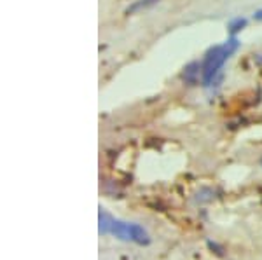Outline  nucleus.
Instances as JSON below:
<instances>
[{"label": "nucleus", "mask_w": 262, "mask_h": 260, "mask_svg": "<svg viewBox=\"0 0 262 260\" xmlns=\"http://www.w3.org/2000/svg\"><path fill=\"white\" fill-rule=\"evenodd\" d=\"M238 48H239V40L236 37H231L224 44H217L206 51L205 58L201 61L203 86H212L215 79H217V75L221 74L222 66L226 65V61L236 53Z\"/></svg>", "instance_id": "f257e3e1"}, {"label": "nucleus", "mask_w": 262, "mask_h": 260, "mask_svg": "<svg viewBox=\"0 0 262 260\" xmlns=\"http://www.w3.org/2000/svg\"><path fill=\"white\" fill-rule=\"evenodd\" d=\"M108 234L121 241H128V243H135V245L140 246H147L150 245V236L145 229L142 227L140 224H133V222H122L117 220L112 217L111 220V229H108Z\"/></svg>", "instance_id": "f03ea898"}, {"label": "nucleus", "mask_w": 262, "mask_h": 260, "mask_svg": "<svg viewBox=\"0 0 262 260\" xmlns=\"http://www.w3.org/2000/svg\"><path fill=\"white\" fill-rule=\"evenodd\" d=\"M111 220H112V215H108L103 208H100V211H98V232L101 234V236H108Z\"/></svg>", "instance_id": "7ed1b4c3"}, {"label": "nucleus", "mask_w": 262, "mask_h": 260, "mask_svg": "<svg viewBox=\"0 0 262 260\" xmlns=\"http://www.w3.org/2000/svg\"><path fill=\"white\" fill-rule=\"evenodd\" d=\"M154 4H158V0H135L126 9V14H135V12H140L142 9H149Z\"/></svg>", "instance_id": "20e7f679"}, {"label": "nucleus", "mask_w": 262, "mask_h": 260, "mask_svg": "<svg viewBox=\"0 0 262 260\" xmlns=\"http://www.w3.org/2000/svg\"><path fill=\"white\" fill-rule=\"evenodd\" d=\"M247 18H242V16H239V18H232L229 23H227V32L231 33V37H234L236 33L238 32H242L245 27H247Z\"/></svg>", "instance_id": "39448f33"}, {"label": "nucleus", "mask_w": 262, "mask_h": 260, "mask_svg": "<svg viewBox=\"0 0 262 260\" xmlns=\"http://www.w3.org/2000/svg\"><path fill=\"white\" fill-rule=\"evenodd\" d=\"M253 18H255L257 21H262V9L255 11V14H253Z\"/></svg>", "instance_id": "423d86ee"}, {"label": "nucleus", "mask_w": 262, "mask_h": 260, "mask_svg": "<svg viewBox=\"0 0 262 260\" xmlns=\"http://www.w3.org/2000/svg\"><path fill=\"white\" fill-rule=\"evenodd\" d=\"M260 164H262V159H260Z\"/></svg>", "instance_id": "0eeeda50"}]
</instances>
